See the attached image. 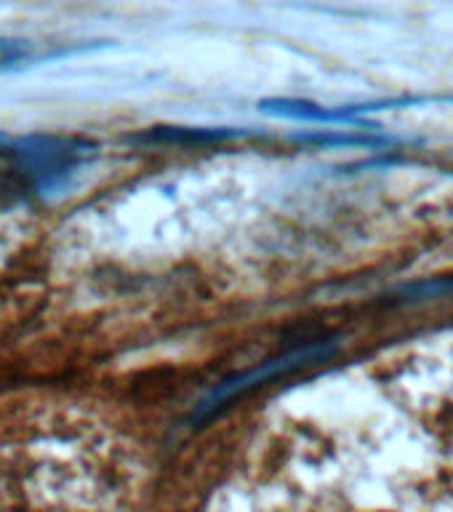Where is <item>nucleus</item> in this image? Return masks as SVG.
I'll list each match as a JSON object with an SVG mask.
<instances>
[{
    "label": "nucleus",
    "mask_w": 453,
    "mask_h": 512,
    "mask_svg": "<svg viewBox=\"0 0 453 512\" xmlns=\"http://www.w3.org/2000/svg\"><path fill=\"white\" fill-rule=\"evenodd\" d=\"M339 352V342L334 339H318V342L304 344V347H296L291 352H283V355H275V358L264 360L251 371H243V374H235L230 379H224L208 392L206 398L200 400L195 411H192L190 422L200 424L208 422L211 416L219 414L224 406H230L232 400L243 398L251 390H259L272 379H280V376L294 374V371H302V368L318 366V363H326Z\"/></svg>",
    "instance_id": "obj_1"
},
{
    "label": "nucleus",
    "mask_w": 453,
    "mask_h": 512,
    "mask_svg": "<svg viewBox=\"0 0 453 512\" xmlns=\"http://www.w3.org/2000/svg\"><path fill=\"white\" fill-rule=\"evenodd\" d=\"M430 102H453L451 96H403V99H382V102L347 104V107H320L307 99H262L259 110L275 118L304 120V123H344V126L379 131L376 123H366L363 115L376 110H395V107H414V104Z\"/></svg>",
    "instance_id": "obj_2"
},
{
    "label": "nucleus",
    "mask_w": 453,
    "mask_h": 512,
    "mask_svg": "<svg viewBox=\"0 0 453 512\" xmlns=\"http://www.w3.org/2000/svg\"><path fill=\"white\" fill-rule=\"evenodd\" d=\"M248 131L238 128H182V126H158L131 136V142L142 144H214L235 136H246Z\"/></svg>",
    "instance_id": "obj_3"
},
{
    "label": "nucleus",
    "mask_w": 453,
    "mask_h": 512,
    "mask_svg": "<svg viewBox=\"0 0 453 512\" xmlns=\"http://www.w3.org/2000/svg\"><path fill=\"white\" fill-rule=\"evenodd\" d=\"M296 142L318 144V147H387L395 144V136H374V134H334V131H310V134H294Z\"/></svg>",
    "instance_id": "obj_4"
},
{
    "label": "nucleus",
    "mask_w": 453,
    "mask_h": 512,
    "mask_svg": "<svg viewBox=\"0 0 453 512\" xmlns=\"http://www.w3.org/2000/svg\"><path fill=\"white\" fill-rule=\"evenodd\" d=\"M38 43L22 38H0V72L14 70L22 64L38 59Z\"/></svg>",
    "instance_id": "obj_5"
}]
</instances>
